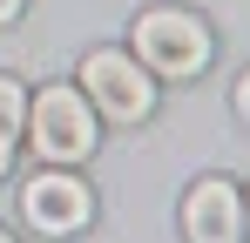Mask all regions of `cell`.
Wrapping results in <instances>:
<instances>
[{
    "instance_id": "obj_11",
    "label": "cell",
    "mask_w": 250,
    "mask_h": 243,
    "mask_svg": "<svg viewBox=\"0 0 250 243\" xmlns=\"http://www.w3.org/2000/svg\"><path fill=\"white\" fill-rule=\"evenodd\" d=\"M0 243H14V237H7V230H0Z\"/></svg>"
},
{
    "instance_id": "obj_7",
    "label": "cell",
    "mask_w": 250,
    "mask_h": 243,
    "mask_svg": "<svg viewBox=\"0 0 250 243\" xmlns=\"http://www.w3.org/2000/svg\"><path fill=\"white\" fill-rule=\"evenodd\" d=\"M7 162H14V128H0V176H7Z\"/></svg>"
},
{
    "instance_id": "obj_4",
    "label": "cell",
    "mask_w": 250,
    "mask_h": 243,
    "mask_svg": "<svg viewBox=\"0 0 250 243\" xmlns=\"http://www.w3.org/2000/svg\"><path fill=\"white\" fill-rule=\"evenodd\" d=\"M88 209H95V196H88L82 176H68V169H41V176H27V189H21V216H27L41 237H75L88 223Z\"/></svg>"
},
{
    "instance_id": "obj_1",
    "label": "cell",
    "mask_w": 250,
    "mask_h": 243,
    "mask_svg": "<svg viewBox=\"0 0 250 243\" xmlns=\"http://www.w3.org/2000/svg\"><path fill=\"white\" fill-rule=\"evenodd\" d=\"M135 61L149 75L189 81L209 68V27L183 7H149V14H135Z\"/></svg>"
},
{
    "instance_id": "obj_6",
    "label": "cell",
    "mask_w": 250,
    "mask_h": 243,
    "mask_svg": "<svg viewBox=\"0 0 250 243\" xmlns=\"http://www.w3.org/2000/svg\"><path fill=\"white\" fill-rule=\"evenodd\" d=\"M21 122H27V95L14 75H0V128H21Z\"/></svg>"
},
{
    "instance_id": "obj_9",
    "label": "cell",
    "mask_w": 250,
    "mask_h": 243,
    "mask_svg": "<svg viewBox=\"0 0 250 243\" xmlns=\"http://www.w3.org/2000/svg\"><path fill=\"white\" fill-rule=\"evenodd\" d=\"M21 7H27V0H0V27H7V20H21Z\"/></svg>"
},
{
    "instance_id": "obj_5",
    "label": "cell",
    "mask_w": 250,
    "mask_h": 243,
    "mask_svg": "<svg viewBox=\"0 0 250 243\" xmlns=\"http://www.w3.org/2000/svg\"><path fill=\"white\" fill-rule=\"evenodd\" d=\"M183 230H189V243H237V230H244V196H237V182L203 176V182L183 196Z\"/></svg>"
},
{
    "instance_id": "obj_10",
    "label": "cell",
    "mask_w": 250,
    "mask_h": 243,
    "mask_svg": "<svg viewBox=\"0 0 250 243\" xmlns=\"http://www.w3.org/2000/svg\"><path fill=\"white\" fill-rule=\"evenodd\" d=\"M244 230H250V196H244Z\"/></svg>"
},
{
    "instance_id": "obj_3",
    "label": "cell",
    "mask_w": 250,
    "mask_h": 243,
    "mask_svg": "<svg viewBox=\"0 0 250 243\" xmlns=\"http://www.w3.org/2000/svg\"><path fill=\"white\" fill-rule=\"evenodd\" d=\"M82 95H88V108H102L108 122H142L156 108L149 68H142L135 54H122V47H95L82 61Z\"/></svg>"
},
{
    "instance_id": "obj_8",
    "label": "cell",
    "mask_w": 250,
    "mask_h": 243,
    "mask_svg": "<svg viewBox=\"0 0 250 243\" xmlns=\"http://www.w3.org/2000/svg\"><path fill=\"white\" fill-rule=\"evenodd\" d=\"M237 115H244V122H250V75H244V81H237Z\"/></svg>"
},
{
    "instance_id": "obj_2",
    "label": "cell",
    "mask_w": 250,
    "mask_h": 243,
    "mask_svg": "<svg viewBox=\"0 0 250 243\" xmlns=\"http://www.w3.org/2000/svg\"><path fill=\"white\" fill-rule=\"evenodd\" d=\"M27 142H34V156L41 162H82L95 149V108H88L82 88H41L34 101H27Z\"/></svg>"
}]
</instances>
